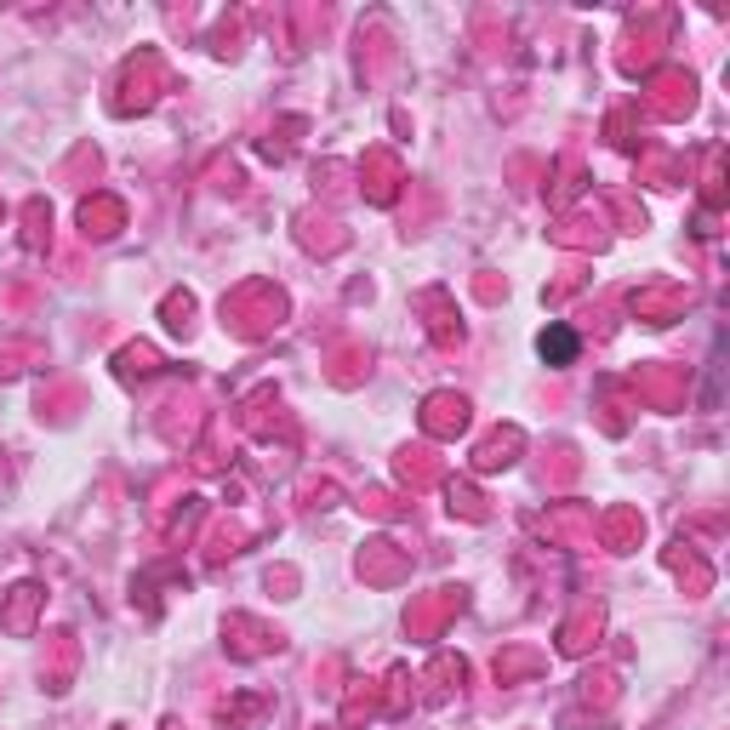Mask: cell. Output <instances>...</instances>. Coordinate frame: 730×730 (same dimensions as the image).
I'll return each mask as SVG.
<instances>
[{
	"mask_svg": "<svg viewBox=\"0 0 730 730\" xmlns=\"http://www.w3.org/2000/svg\"><path fill=\"white\" fill-rule=\"evenodd\" d=\"M543 355H548V360H559V366H571V355H577V337L565 332V326L543 332Z\"/></svg>",
	"mask_w": 730,
	"mask_h": 730,
	"instance_id": "6da1fadb",
	"label": "cell"
}]
</instances>
